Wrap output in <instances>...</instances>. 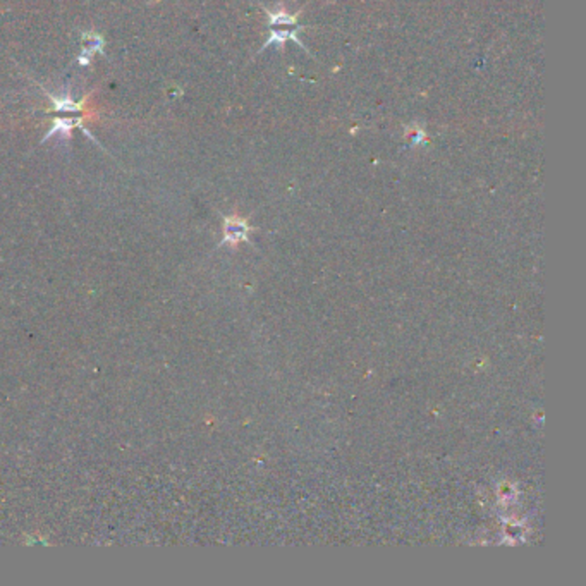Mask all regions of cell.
Masks as SVG:
<instances>
[{
  "label": "cell",
  "instance_id": "6da1fadb",
  "mask_svg": "<svg viewBox=\"0 0 586 586\" xmlns=\"http://www.w3.org/2000/svg\"><path fill=\"white\" fill-rule=\"evenodd\" d=\"M76 122H79V120L57 119L54 122V127H52L50 132L47 134V139L50 138V136H54V134H60V136H64V138H67V136H69V132H71V129H72V124H76Z\"/></svg>",
  "mask_w": 586,
  "mask_h": 586
},
{
  "label": "cell",
  "instance_id": "7a4b0ae2",
  "mask_svg": "<svg viewBox=\"0 0 586 586\" xmlns=\"http://www.w3.org/2000/svg\"><path fill=\"white\" fill-rule=\"evenodd\" d=\"M268 21H270V24H287V26H291V24H296V18L287 14L284 9H280L277 12H268Z\"/></svg>",
  "mask_w": 586,
  "mask_h": 586
},
{
  "label": "cell",
  "instance_id": "3957f363",
  "mask_svg": "<svg viewBox=\"0 0 586 586\" xmlns=\"http://www.w3.org/2000/svg\"><path fill=\"white\" fill-rule=\"evenodd\" d=\"M52 102H54V108L55 110H79L81 105H78V103H74L69 96H50Z\"/></svg>",
  "mask_w": 586,
  "mask_h": 586
},
{
  "label": "cell",
  "instance_id": "277c9868",
  "mask_svg": "<svg viewBox=\"0 0 586 586\" xmlns=\"http://www.w3.org/2000/svg\"><path fill=\"white\" fill-rule=\"evenodd\" d=\"M406 138L409 139L411 144H421L427 141V134H425V131L420 126H409L406 129Z\"/></svg>",
  "mask_w": 586,
  "mask_h": 586
},
{
  "label": "cell",
  "instance_id": "5b68a950",
  "mask_svg": "<svg viewBox=\"0 0 586 586\" xmlns=\"http://www.w3.org/2000/svg\"><path fill=\"white\" fill-rule=\"evenodd\" d=\"M289 38L298 40V38H296V35L292 33V30H284V31L275 30V31H274V35H272L270 38H268L267 45H272V43H284V42H286V40H289Z\"/></svg>",
  "mask_w": 586,
  "mask_h": 586
}]
</instances>
